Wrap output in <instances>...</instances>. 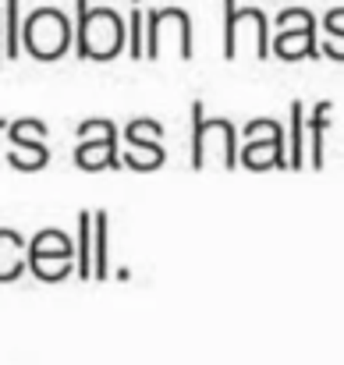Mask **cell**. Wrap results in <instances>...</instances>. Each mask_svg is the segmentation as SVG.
<instances>
[{
    "mask_svg": "<svg viewBox=\"0 0 344 365\" xmlns=\"http://www.w3.org/2000/svg\"><path fill=\"white\" fill-rule=\"evenodd\" d=\"M75 57L82 61H111L124 50L128 29L114 7H93L89 0H75Z\"/></svg>",
    "mask_w": 344,
    "mask_h": 365,
    "instance_id": "6da1fadb",
    "label": "cell"
},
{
    "mask_svg": "<svg viewBox=\"0 0 344 365\" xmlns=\"http://www.w3.org/2000/svg\"><path fill=\"white\" fill-rule=\"evenodd\" d=\"M273 50L270 18L263 7H238V0H224V57H256L266 61Z\"/></svg>",
    "mask_w": 344,
    "mask_h": 365,
    "instance_id": "7a4b0ae2",
    "label": "cell"
},
{
    "mask_svg": "<svg viewBox=\"0 0 344 365\" xmlns=\"http://www.w3.org/2000/svg\"><path fill=\"white\" fill-rule=\"evenodd\" d=\"M188 114H192V138H188L192 167L203 170V167L210 163V156H213V160H221L228 170H234V167L241 163V156H238V128H234L228 118H210L199 100L188 107Z\"/></svg>",
    "mask_w": 344,
    "mask_h": 365,
    "instance_id": "3957f363",
    "label": "cell"
},
{
    "mask_svg": "<svg viewBox=\"0 0 344 365\" xmlns=\"http://www.w3.org/2000/svg\"><path fill=\"white\" fill-rule=\"evenodd\" d=\"M71 39H75V29H71L68 11H61V7H36L25 18L21 46L36 61H57V57H64L68 46H71Z\"/></svg>",
    "mask_w": 344,
    "mask_h": 365,
    "instance_id": "277c9868",
    "label": "cell"
},
{
    "mask_svg": "<svg viewBox=\"0 0 344 365\" xmlns=\"http://www.w3.org/2000/svg\"><path fill=\"white\" fill-rule=\"evenodd\" d=\"M273 53L280 61H302V57H323L320 36H316V14L309 7H284L273 18Z\"/></svg>",
    "mask_w": 344,
    "mask_h": 365,
    "instance_id": "5b68a950",
    "label": "cell"
},
{
    "mask_svg": "<svg viewBox=\"0 0 344 365\" xmlns=\"http://www.w3.org/2000/svg\"><path fill=\"white\" fill-rule=\"evenodd\" d=\"M163 43H174L178 57L188 61L192 57V18L185 7H153L146 11V57L160 61Z\"/></svg>",
    "mask_w": 344,
    "mask_h": 365,
    "instance_id": "8992f818",
    "label": "cell"
},
{
    "mask_svg": "<svg viewBox=\"0 0 344 365\" xmlns=\"http://www.w3.org/2000/svg\"><path fill=\"white\" fill-rule=\"evenodd\" d=\"M241 163L252 167V170L288 167V138H284V128L273 121V118H252V121L245 124Z\"/></svg>",
    "mask_w": 344,
    "mask_h": 365,
    "instance_id": "52a82bcc",
    "label": "cell"
},
{
    "mask_svg": "<svg viewBox=\"0 0 344 365\" xmlns=\"http://www.w3.org/2000/svg\"><path fill=\"white\" fill-rule=\"evenodd\" d=\"M117 124L111 118H86L79 124V145H75V163L86 170L100 167H121V149H117Z\"/></svg>",
    "mask_w": 344,
    "mask_h": 365,
    "instance_id": "ba28073f",
    "label": "cell"
},
{
    "mask_svg": "<svg viewBox=\"0 0 344 365\" xmlns=\"http://www.w3.org/2000/svg\"><path fill=\"white\" fill-rule=\"evenodd\" d=\"M7 163L18 167V170H36L50 160V149H46V124L39 118H18L7 128Z\"/></svg>",
    "mask_w": 344,
    "mask_h": 365,
    "instance_id": "9c48e42d",
    "label": "cell"
},
{
    "mask_svg": "<svg viewBox=\"0 0 344 365\" xmlns=\"http://www.w3.org/2000/svg\"><path fill=\"white\" fill-rule=\"evenodd\" d=\"M29 269V238L14 227H0V284Z\"/></svg>",
    "mask_w": 344,
    "mask_h": 365,
    "instance_id": "30bf717a",
    "label": "cell"
},
{
    "mask_svg": "<svg viewBox=\"0 0 344 365\" xmlns=\"http://www.w3.org/2000/svg\"><path fill=\"white\" fill-rule=\"evenodd\" d=\"M330 100H320L309 118H305V149H309V167H323V149H327V128H330Z\"/></svg>",
    "mask_w": 344,
    "mask_h": 365,
    "instance_id": "8fae6325",
    "label": "cell"
},
{
    "mask_svg": "<svg viewBox=\"0 0 344 365\" xmlns=\"http://www.w3.org/2000/svg\"><path fill=\"white\" fill-rule=\"evenodd\" d=\"M305 103L302 100H291L288 107V167L291 170H302L309 163V149H305Z\"/></svg>",
    "mask_w": 344,
    "mask_h": 365,
    "instance_id": "7c38bea8",
    "label": "cell"
},
{
    "mask_svg": "<svg viewBox=\"0 0 344 365\" xmlns=\"http://www.w3.org/2000/svg\"><path fill=\"white\" fill-rule=\"evenodd\" d=\"M93 277H111V213L93 210Z\"/></svg>",
    "mask_w": 344,
    "mask_h": 365,
    "instance_id": "4fadbf2b",
    "label": "cell"
},
{
    "mask_svg": "<svg viewBox=\"0 0 344 365\" xmlns=\"http://www.w3.org/2000/svg\"><path fill=\"white\" fill-rule=\"evenodd\" d=\"M75 273L93 277V210H82L75 217Z\"/></svg>",
    "mask_w": 344,
    "mask_h": 365,
    "instance_id": "5bb4252c",
    "label": "cell"
},
{
    "mask_svg": "<svg viewBox=\"0 0 344 365\" xmlns=\"http://www.w3.org/2000/svg\"><path fill=\"white\" fill-rule=\"evenodd\" d=\"M29 255H75V238L61 227H43L29 238Z\"/></svg>",
    "mask_w": 344,
    "mask_h": 365,
    "instance_id": "9a60e30c",
    "label": "cell"
},
{
    "mask_svg": "<svg viewBox=\"0 0 344 365\" xmlns=\"http://www.w3.org/2000/svg\"><path fill=\"white\" fill-rule=\"evenodd\" d=\"M121 160L135 170H153L167 160V149H163V142H124Z\"/></svg>",
    "mask_w": 344,
    "mask_h": 365,
    "instance_id": "2e32d148",
    "label": "cell"
},
{
    "mask_svg": "<svg viewBox=\"0 0 344 365\" xmlns=\"http://www.w3.org/2000/svg\"><path fill=\"white\" fill-rule=\"evenodd\" d=\"M21 0H4V57L14 61L21 53Z\"/></svg>",
    "mask_w": 344,
    "mask_h": 365,
    "instance_id": "e0dca14e",
    "label": "cell"
},
{
    "mask_svg": "<svg viewBox=\"0 0 344 365\" xmlns=\"http://www.w3.org/2000/svg\"><path fill=\"white\" fill-rule=\"evenodd\" d=\"M29 269L39 280H61L75 269V255H29Z\"/></svg>",
    "mask_w": 344,
    "mask_h": 365,
    "instance_id": "ac0fdd59",
    "label": "cell"
},
{
    "mask_svg": "<svg viewBox=\"0 0 344 365\" xmlns=\"http://www.w3.org/2000/svg\"><path fill=\"white\" fill-rule=\"evenodd\" d=\"M128 57L135 61L146 57V11L142 7L128 11Z\"/></svg>",
    "mask_w": 344,
    "mask_h": 365,
    "instance_id": "d6986e66",
    "label": "cell"
},
{
    "mask_svg": "<svg viewBox=\"0 0 344 365\" xmlns=\"http://www.w3.org/2000/svg\"><path fill=\"white\" fill-rule=\"evenodd\" d=\"M124 142H163V124L153 118H135L121 128Z\"/></svg>",
    "mask_w": 344,
    "mask_h": 365,
    "instance_id": "ffe728a7",
    "label": "cell"
},
{
    "mask_svg": "<svg viewBox=\"0 0 344 365\" xmlns=\"http://www.w3.org/2000/svg\"><path fill=\"white\" fill-rule=\"evenodd\" d=\"M320 29H323V36H344V7H330L320 18Z\"/></svg>",
    "mask_w": 344,
    "mask_h": 365,
    "instance_id": "44dd1931",
    "label": "cell"
},
{
    "mask_svg": "<svg viewBox=\"0 0 344 365\" xmlns=\"http://www.w3.org/2000/svg\"><path fill=\"white\" fill-rule=\"evenodd\" d=\"M320 53L330 61H344V36H320Z\"/></svg>",
    "mask_w": 344,
    "mask_h": 365,
    "instance_id": "7402d4cb",
    "label": "cell"
},
{
    "mask_svg": "<svg viewBox=\"0 0 344 365\" xmlns=\"http://www.w3.org/2000/svg\"><path fill=\"white\" fill-rule=\"evenodd\" d=\"M0 57H4V14H0Z\"/></svg>",
    "mask_w": 344,
    "mask_h": 365,
    "instance_id": "603a6c76",
    "label": "cell"
},
{
    "mask_svg": "<svg viewBox=\"0 0 344 365\" xmlns=\"http://www.w3.org/2000/svg\"><path fill=\"white\" fill-rule=\"evenodd\" d=\"M7 128H11V121H7V118H0V131H7Z\"/></svg>",
    "mask_w": 344,
    "mask_h": 365,
    "instance_id": "cb8c5ba5",
    "label": "cell"
},
{
    "mask_svg": "<svg viewBox=\"0 0 344 365\" xmlns=\"http://www.w3.org/2000/svg\"><path fill=\"white\" fill-rule=\"evenodd\" d=\"M0 61H4V57H0Z\"/></svg>",
    "mask_w": 344,
    "mask_h": 365,
    "instance_id": "d4e9b609",
    "label": "cell"
}]
</instances>
